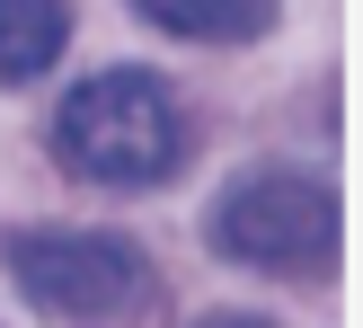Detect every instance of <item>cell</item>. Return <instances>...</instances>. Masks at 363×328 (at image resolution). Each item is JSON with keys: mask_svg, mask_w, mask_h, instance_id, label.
<instances>
[{"mask_svg": "<svg viewBox=\"0 0 363 328\" xmlns=\"http://www.w3.org/2000/svg\"><path fill=\"white\" fill-rule=\"evenodd\" d=\"M53 151L80 177H106V187H142V177H169L177 151H186V124H177V98L151 80V71H106V80L71 89L62 116H53Z\"/></svg>", "mask_w": 363, "mask_h": 328, "instance_id": "6da1fadb", "label": "cell"}, {"mask_svg": "<svg viewBox=\"0 0 363 328\" xmlns=\"http://www.w3.org/2000/svg\"><path fill=\"white\" fill-rule=\"evenodd\" d=\"M213 248L266 275H328L337 258V195L311 177H248L222 213H213Z\"/></svg>", "mask_w": 363, "mask_h": 328, "instance_id": "7a4b0ae2", "label": "cell"}, {"mask_svg": "<svg viewBox=\"0 0 363 328\" xmlns=\"http://www.w3.org/2000/svg\"><path fill=\"white\" fill-rule=\"evenodd\" d=\"M9 275L62 319H106V311H124L142 293V258L116 231H18Z\"/></svg>", "mask_w": 363, "mask_h": 328, "instance_id": "3957f363", "label": "cell"}, {"mask_svg": "<svg viewBox=\"0 0 363 328\" xmlns=\"http://www.w3.org/2000/svg\"><path fill=\"white\" fill-rule=\"evenodd\" d=\"M62 35H71L62 0H0V80H35L62 53Z\"/></svg>", "mask_w": 363, "mask_h": 328, "instance_id": "277c9868", "label": "cell"}, {"mask_svg": "<svg viewBox=\"0 0 363 328\" xmlns=\"http://www.w3.org/2000/svg\"><path fill=\"white\" fill-rule=\"evenodd\" d=\"M142 18H160L169 35H204V45H240L275 18V0H142Z\"/></svg>", "mask_w": 363, "mask_h": 328, "instance_id": "5b68a950", "label": "cell"}, {"mask_svg": "<svg viewBox=\"0 0 363 328\" xmlns=\"http://www.w3.org/2000/svg\"><path fill=\"white\" fill-rule=\"evenodd\" d=\"M204 328H266V319H240V311H230V319H204Z\"/></svg>", "mask_w": 363, "mask_h": 328, "instance_id": "8992f818", "label": "cell"}]
</instances>
